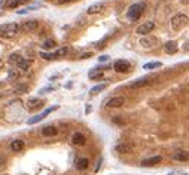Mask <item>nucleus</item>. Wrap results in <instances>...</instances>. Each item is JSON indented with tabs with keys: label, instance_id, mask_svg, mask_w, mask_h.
<instances>
[{
	"label": "nucleus",
	"instance_id": "6ab92c4d",
	"mask_svg": "<svg viewBox=\"0 0 189 175\" xmlns=\"http://www.w3.org/2000/svg\"><path fill=\"white\" fill-rule=\"evenodd\" d=\"M22 148H24V142L21 140H14L11 142V150H12V151L17 153V151H21Z\"/></svg>",
	"mask_w": 189,
	"mask_h": 175
},
{
	"label": "nucleus",
	"instance_id": "7c9ffc66",
	"mask_svg": "<svg viewBox=\"0 0 189 175\" xmlns=\"http://www.w3.org/2000/svg\"><path fill=\"white\" fill-rule=\"evenodd\" d=\"M40 56H42L43 59H55V58H57L55 52L54 53H40Z\"/></svg>",
	"mask_w": 189,
	"mask_h": 175
},
{
	"label": "nucleus",
	"instance_id": "423d86ee",
	"mask_svg": "<svg viewBox=\"0 0 189 175\" xmlns=\"http://www.w3.org/2000/svg\"><path fill=\"white\" fill-rule=\"evenodd\" d=\"M37 27H39V22H37L36 19H30V21H24V24L21 25V28H22L24 31H27V33H31V31H35V30H37Z\"/></svg>",
	"mask_w": 189,
	"mask_h": 175
},
{
	"label": "nucleus",
	"instance_id": "0eeeda50",
	"mask_svg": "<svg viewBox=\"0 0 189 175\" xmlns=\"http://www.w3.org/2000/svg\"><path fill=\"white\" fill-rule=\"evenodd\" d=\"M103 9H104V2H98V3L91 5V6L86 9V14H88V15H95V14H100Z\"/></svg>",
	"mask_w": 189,
	"mask_h": 175
},
{
	"label": "nucleus",
	"instance_id": "4468645a",
	"mask_svg": "<svg viewBox=\"0 0 189 175\" xmlns=\"http://www.w3.org/2000/svg\"><path fill=\"white\" fill-rule=\"evenodd\" d=\"M71 141H73V144H75V145H85L86 138H85V135H84V134H81V132H76V134H73Z\"/></svg>",
	"mask_w": 189,
	"mask_h": 175
},
{
	"label": "nucleus",
	"instance_id": "bb28decb",
	"mask_svg": "<svg viewBox=\"0 0 189 175\" xmlns=\"http://www.w3.org/2000/svg\"><path fill=\"white\" fill-rule=\"evenodd\" d=\"M67 53H69V48H67V46H64V48L58 49V51L55 52V55H57V58H58V56H64V55H67Z\"/></svg>",
	"mask_w": 189,
	"mask_h": 175
},
{
	"label": "nucleus",
	"instance_id": "6e6552de",
	"mask_svg": "<svg viewBox=\"0 0 189 175\" xmlns=\"http://www.w3.org/2000/svg\"><path fill=\"white\" fill-rule=\"evenodd\" d=\"M57 107H52V108H46L43 113H40V114H37V116H35V117H31V119H28V125H35V123L40 122V120H43L45 117H46V114H49L52 110H55Z\"/></svg>",
	"mask_w": 189,
	"mask_h": 175
},
{
	"label": "nucleus",
	"instance_id": "c85d7f7f",
	"mask_svg": "<svg viewBox=\"0 0 189 175\" xmlns=\"http://www.w3.org/2000/svg\"><path fill=\"white\" fill-rule=\"evenodd\" d=\"M27 0H12L11 3H9V8L11 9H14V8H17V6H19V5H22V3H25Z\"/></svg>",
	"mask_w": 189,
	"mask_h": 175
},
{
	"label": "nucleus",
	"instance_id": "4be33fe9",
	"mask_svg": "<svg viewBox=\"0 0 189 175\" xmlns=\"http://www.w3.org/2000/svg\"><path fill=\"white\" fill-rule=\"evenodd\" d=\"M173 159H176V160H182V162H186L188 160V151H177L174 156H173Z\"/></svg>",
	"mask_w": 189,
	"mask_h": 175
},
{
	"label": "nucleus",
	"instance_id": "aec40b11",
	"mask_svg": "<svg viewBox=\"0 0 189 175\" xmlns=\"http://www.w3.org/2000/svg\"><path fill=\"white\" fill-rule=\"evenodd\" d=\"M31 64H33V61L31 59H21L19 62H18V68H21L22 71H27L30 67H31Z\"/></svg>",
	"mask_w": 189,
	"mask_h": 175
},
{
	"label": "nucleus",
	"instance_id": "393cba45",
	"mask_svg": "<svg viewBox=\"0 0 189 175\" xmlns=\"http://www.w3.org/2000/svg\"><path fill=\"white\" fill-rule=\"evenodd\" d=\"M106 83H100V85H95L94 88H91V94L94 95V94H98L100 91H103V89H106Z\"/></svg>",
	"mask_w": 189,
	"mask_h": 175
},
{
	"label": "nucleus",
	"instance_id": "1a4fd4ad",
	"mask_svg": "<svg viewBox=\"0 0 189 175\" xmlns=\"http://www.w3.org/2000/svg\"><path fill=\"white\" fill-rule=\"evenodd\" d=\"M125 104V98H122V97H113V98H110L106 105L107 107H112V108H116V107H121V105Z\"/></svg>",
	"mask_w": 189,
	"mask_h": 175
},
{
	"label": "nucleus",
	"instance_id": "39448f33",
	"mask_svg": "<svg viewBox=\"0 0 189 175\" xmlns=\"http://www.w3.org/2000/svg\"><path fill=\"white\" fill-rule=\"evenodd\" d=\"M152 79H154V77H140V79H137L136 82L130 83V88H131V89H140V88H144V86H148V85H151Z\"/></svg>",
	"mask_w": 189,
	"mask_h": 175
},
{
	"label": "nucleus",
	"instance_id": "20e7f679",
	"mask_svg": "<svg viewBox=\"0 0 189 175\" xmlns=\"http://www.w3.org/2000/svg\"><path fill=\"white\" fill-rule=\"evenodd\" d=\"M154 28H155V24L152 22V21H148V22L138 25L137 30H136V33H137L138 36H146V34H149Z\"/></svg>",
	"mask_w": 189,
	"mask_h": 175
},
{
	"label": "nucleus",
	"instance_id": "5701e85b",
	"mask_svg": "<svg viewBox=\"0 0 189 175\" xmlns=\"http://www.w3.org/2000/svg\"><path fill=\"white\" fill-rule=\"evenodd\" d=\"M21 59H22V56H21L19 53H12V55L9 56V62H11V64H17L18 65V62H19Z\"/></svg>",
	"mask_w": 189,
	"mask_h": 175
},
{
	"label": "nucleus",
	"instance_id": "f257e3e1",
	"mask_svg": "<svg viewBox=\"0 0 189 175\" xmlns=\"http://www.w3.org/2000/svg\"><path fill=\"white\" fill-rule=\"evenodd\" d=\"M18 31H19V25L17 22H8L5 25H0V36H3L6 39H11V37L17 36Z\"/></svg>",
	"mask_w": 189,
	"mask_h": 175
},
{
	"label": "nucleus",
	"instance_id": "473e14b6",
	"mask_svg": "<svg viewBox=\"0 0 189 175\" xmlns=\"http://www.w3.org/2000/svg\"><path fill=\"white\" fill-rule=\"evenodd\" d=\"M91 55H92V53H91V52H88V53H84V55H82L81 58H89Z\"/></svg>",
	"mask_w": 189,
	"mask_h": 175
},
{
	"label": "nucleus",
	"instance_id": "dca6fc26",
	"mask_svg": "<svg viewBox=\"0 0 189 175\" xmlns=\"http://www.w3.org/2000/svg\"><path fill=\"white\" fill-rule=\"evenodd\" d=\"M57 134H58V131L54 126H45V128H42V135L43 137H55Z\"/></svg>",
	"mask_w": 189,
	"mask_h": 175
},
{
	"label": "nucleus",
	"instance_id": "9b49d317",
	"mask_svg": "<svg viewBox=\"0 0 189 175\" xmlns=\"http://www.w3.org/2000/svg\"><path fill=\"white\" fill-rule=\"evenodd\" d=\"M113 68H115V71H118V73H124V71H127L130 68V64H128V61L118 59V61L113 64Z\"/></svg>",
	"mask_w": 189,
	"mask_h": 175
},
{
	"label": "nucleus",
	"instance_id": "7ed1b4c3",
	"mask_svg": "<svg viewBox=\"0 0 189 175\" xmlns=\"http://www.w3.org/2000/svg\"><path fill=\"white\" fill-rule=\"evenodd\" d=\"M186 24H188V15H185V14H177V15H174V17L171 18V21H170V25H171V28L174 31L182 30Z\"/></svg>",
	"mask_w": 189,
	"mask_h": 175
},
{
	"label": "nucleus",
	"instance_id": "f704fd0d",
	"mask_svg": "<svg viewBox=\"0 0 189 175\" xmlns=\"http://www.w3.org/2000/svg\"><path fill=\"white\" fill-rule=\"evenodd\" d=\"M3 160H5V158H0V166H2V165H3V163H2V162H3Z\"/></svg>",
	"mask_w": 189,
	"mask_h": 175
},
{
	"label": "nucleus",
	"instance_id": "2eb2a0df",
	"mask_svg": "<svg viewBox=\"0 0 189 175\" xmlns=\"http://www.w3.org/2000/svg\"><path fill=\"white\" fill-rule=\"evenodd\" d=\"M164 51H165L167 53H176L177 51H179L177 42H174V40H171V42H167V43L164 45Z\"/></svg>",
	"mask_w": 189,
	"mask_h": 175
},
{
	"label": "nucleus",
	"instance_id": "72a5a7b5",
	"mask_svg": "<svg viewBox=\"0 0 189 175\" xmlns=\"http://www.w3.org/2000/svg\"><path fill=\"white\" fill-rule=\"evenodd\" d=\"M70 2H73V0H58V3H70Z\"/></svg>",
	"mask_w": 189,
	"mask_h": 175
},
{
	"label": "nucleus",
	"instance_id": "ddd939ff",
	"mask_svg": "<svg viewBox=\"0 0 189 175\" xmlns=\"http://www.w3.org/2000/svg\"><path fill=\"white\" fill-rule=\"evenodd\" d=\"M115 150L118 153H131L133 151V144H130V142H119L115 147Z\"/></svg>",
	"mask_w": 189,
	"mask_h": 175
},
{
	"label": "nucleus",
	"instance_id": "c756f323",
	"mask_svg": "<svg viewBox=\"0 0 189 175\" xmlns=\"http://www.w3.org/2000/svg\"><path fill=\"white\" fill-rule=\"evenodd\" d=\"M18 77H19V71L17 68H12L9 71V79H18Z\"/></svg>",
	"mask_w": 189,
	"mask_h": 175
},
{
	"label": "nucleus",
	"instance_id": "2f4dec72",
	"mask_svg": "<svg viewBox=\"0 0 189 175\" xmlns=\"http://www.w3.org/2000/svg\"><path fill=\"white\" fill-rule=\"evenodd\" d=\"M52 88H43V89H40V91H39V92H40V94H48V91H51Z\"/></svg>",
	"mask_w": 189,
	"mask_h": 175
},
{
	"label": "nucleus",
	"instance_id": "cd10ccee",
	"mask_svg": "<svg viewBox=\"0 0 189 175\" xmlns=\"http://www.w3.org/2000/svg\"><path fill=\"white\" fill-rule=\"evenodd\" d=\"M15 91L19 92V94H24V92H28V86H27V85H17V86H15Z\"/></svg>",
	"mask_w": 189,
	"mask_h": 175
},
{
	"label": "nucleus",
	"instance_id": "412c9836",
	"mask_svg": "<svg viewBox=\"0 0 189 175\" xmlns=\"http://www.w3.org/2000/svg\"><path fill=\"white\" fill-rule=\"evenodd\" d=\"M162 64L159 62V61H154V62H146L144 65H143V68L144 70H154V68H159Z\"/></svg>",
	"mask_w": 189,
	"mask_h": 175
},
{
	"label": "nucleus",
	"instance_id": "a211bd4d",
	"mask_svg": "<svg viewBox=\"0 0 189 175\" xmlns=\"http://www.w3.org/2000/svg\"><path fill=\"white\" fill-rule=\"evenodd\" d=\"M140 43H141L144 48H152V46L156 45V39H155V37H144V39L140 40Z\"/></svg>",
	"mask_w": 189,
	"mask_h": 175
},
{
	"label": "nucleus",
	"instance_id": "f03ea898",
	"mask_svg": "<svg viewBox=\"0 0 189 175\" xmlns=\"http://www.w3.org/2000/svg\"><path fill=\"white\" fill-rule=\"evenodd\" d=\"M144 8H146V6H144V3H141V2L131 5L130 9H128V12H127V18H128L130 21H137L138 18L141 17Z\"/></svg>",
	"mask_w": 189,
	"mask_h": 175
},
{
	"label": "nucleus",
	"instance_id": "9d476101",
	"mask_svg": "<svg viewBox=\"0 0 189 175\" xmlns=\"http://www.w3.org/2000/svg\"><path fill=\"white\" fill-rule=\"evenodd\" d=\"M43 107V101L42 100H39V98H30L28 101H27V108L28 110H37V108H42Z\"/></svg>",
	"mask_w": 189,
	"mask_h": 175
},
{
	"label": "nucleus",
	"instance_id": "f8f14e48",
	"mask_svg": "<svg viewBox=\"0 0 189 175\" xmlns=\"http://www.w3.org/2000/svg\"><path fill=\"white\" fill-rule=\"evenodd\" d=\"M161 160H162L161 156H154V158L144 159V160L141 162V166H143V168H151V166H155L156 163H159Z\"/></svg>",
	"mask_w": 189,
	"mask_h": 175
},
{
	"label": "nucleus",
	"instance_id": "a878e982",
	"mask_svg": "<svg viewBox=\"0 0 189 175\" xmlns=\"http://www.w3.org/2000/svg\"><path fill=\"white\" fill-rule=\"evenodd\" d=\"M42 46H43V49H52V48L55 46V40H52V39H49V40H45Z\"/></svg>",
	"mask_w": 189,
	"mask_h": 175
},
{
	"label": "nucleus",
	"instance_id": "f3484780",
	"mask_svg": "<svg viewBox=\"0 0 189 175\" xmlns=\"http://www.w3.org/2000/svg\"><path fill=\"white\" fill-rule=\"evenodd\" d=\"M88 166H89V160L86 158L79 159L76 162V169H79V171H85V169H88Z\"/></svg>",
	"mask_w": 189,
	"mask_h": 175
},
{
	"label": "nucleus",
	"instance_id": "b1692460",
	"mask_svg": "<svg viewBox=\"0 0 189 175\" xmlns=\"http://www.w3.org/2000/svg\"><path fill=\"white\" fill-rule=\"evenodd\" d=\"M101 76H103V71L100 70V68L89 71V79H100Z\"/></svg>",
	"mask_w": 189,
	"mask_h": 175
}]
</instances>
